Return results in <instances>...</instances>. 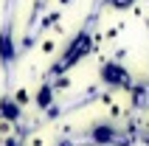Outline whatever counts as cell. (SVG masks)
<instances>
[{
    "label": "cell",
    "mask_w": 149,
    "mask_h": 146,
    "mask_svg": "<svg viewBox=\"0 0 149 146\" xmlns=\"http://www.w3.org/2000/svg\"><path fill=\"white\" fill-rule=\"evenodd\" d=\"M99 76H101V81H107L113 87H130V76L121 65H104Z\"/></svg>",
    "instance_id": "cell-1"
},
{
    "label": "cell",
    "mask_w": 149,
    "mask_h": 146,
    "mask_svg": "<svg viewBox=\"0 0 149 146\" xmlns=\"http://www.w3.org/2000/svg\"><path fill=\"white\" fill-rule=\"evenodd\" d=\"M93 140H96V143H110V140H116V129H113L110 124L93 127Z\"/></svg>",
    "instance_id": "cell-3"
},
{
    "label": "cell",
    "mask_w": 149,
    "mask_h": 146,
    "mask_svg": "<svg viewBox=\"0 0 149 146\" xmlns=\"http://www.w3.org/2000/svg\"><path fill=\"white\" fill-rule=\"evenodd\" d=\"M0 115H3L6 121H17V118H20V104L11 101V98H3V101H0Z\"/></svg>",
    "instance_id": "cell-2"
},
{
    "label": "cell",
    "mask_w": 149,
    "mask_h": 146,
    "mask_svg": "<svg viewBox=\"0 0 149 146\" xmlns=\"http://www.w3.org/2000/svg\"><path fill=\"white\" fill-rule=\"evenodd\" d=\"M25 101H28V93L20 90V93H17V104H25Z\"/></svg>",
    "instance_id": "cell-6"
},
{
    "label": "cell",
    "mask_w": 149,
    "mask_h": 146,
    "mask_svg": "<svg viewBox=\"0 0 149 146\" xmlns=\"http://www.w3.org/2000/svg\"><path fill=\"white\" fill-rule=\"evenodd\" d=\"M14 56V45H11V31H3L0 34V59H3V62H8V59Z\"/></svg>",
    "instance_id": "cell-4"
},
{
    "label": "cell",
    "mask_w": 149,
    "mask_h": 146,
    "mask_svg": "<svg viewBox=\"0 0 149 146\" xmlns=\"http://www.w3.org/2000/svg\"><path fill=\"white\" fill-rule=\"evenodd\" d=\"M51 98H54V87H48V84L40 87V93H37V104H40V107H48Z\"/></svg>",
    "instance_id": "cell-5"
}]
</instances>
